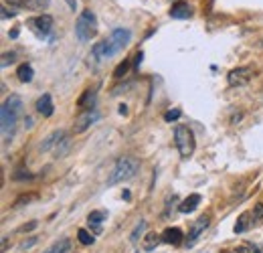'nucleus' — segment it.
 <instances>
[{
    "instance_id": "f257e3e1",
    "label": "nucleus",
    "mask_w": 263,
    "mask_h": 253,
    "mask_svg": "<svg viewBox=\"0 0 263 253\" xmlns=\"http://www.w3.org/2000/svg\"><path fill=\"white\" fill-rule=\"evenodd\" d=\"M23 99L18 95H10L4 103H2V110H0V122H2V138L4 142H8V136H12V130L16 126L18 118L23 116Z\"/></svg>"
},
{
    "instance_id": "f03ea898",
    "label": "nucleus",
    "mask_w": 263,
    "mask_h": 253,
    "mask_svg": "<svg viewBox=\"0 0 263 253\" xmlns=\"http://www.w3.org/2000/svg\"><path fill=\"white\" fill-rule=\"evenodd\" d=\"M140 170V160L136 156H120L116 160L111 172H109V178H107V185L114 187L118 183H124V180H130L132 176H136V172Z\"/></svg>"
},
{
    "instance_id": "7ed1b4c3",
    "label": "nucleus",
    "mask_w": 263,
    "mask_h": 253,
    "mask_svg": "<svg viewBox=\"0 0 263 253\" xmlns=\"http://www.w3.org/2000/svg\"><path fill=\"white\" fill-rule=\"evenodd\" d=\"M98 32V19H96V12L93 10H83L75 23V34L79 41H91Z\"/></svg>"
},
{
    "instance_id": "20e7f679",
    "label": "nucleus",
    "mask_w": 263,
    "mask_h": 253,
    "mask_svg": "<svg viewBox=\"0 0 263 253\" xmlns=\"http://www.w3.org/2000/svg\"><path fill=\"white\" fill-rule=\"evenodd\" d=\"M174 144H176V148H178V152H180V156H182V158L193 156L195 146H197L193 130H191L189 126L178 124V126L174 128Z\"/></svg>"
},
{
    "instance_id": "39448f33",
    "label": "nucleus",
    "mask_w": 263,
    "mask_h": 253,
    "mask_svg": "<svg viewBox=\"0 0 263 253\" xmlns=\"http://www.w3.org/2000/svg\"><path fill=\"white\" fill-rule=\"evenodd\" d=\"M98 120H99L98 110H85V112H81V114L75 118L73 132H75V134H83V132H87L89 128L93 126Z\"/></svg>"
},
{
    "instance_id": "423d86ee",
    "label": "nucleus",
    "mask_w": 263,
    "mask_h": 253,
    "mask_svg": "<svg viewBox=\"0 0 263 253\" xmlns=\"http://www.w3.org/2000/svg\"><path fill=\"white\" fill-rule=\"evenodd\" d=\"M253 77V69L251 67H237V69H231L229 75H227V81H229L231 87H243L251 81Z\"/></svg>"
},
{
    "instance_id": "0eeeda50",
    "label": "nucleus",
    "mask_w": 263,
    "mask_h": 253,
    "mask_svg": "<svg viewBox=\"0 0 263 253\" xmlns=\"http://www.w3.org/2000/svg\"><path fill=\"white\" fill-rule=\"evenodd\" d=\"M130 39H132V32L128 31V29H114L111 34H109V39H107V43H109L114 55H116L118 51H122V49L130 43Z\"/></svg>"
},
{
    "instance_id": "6e6552de",
    "label": "nucleus",
    "mask_w": 263,
    "mask_h": 253,
    "mask_svg": "<svg viewBox=\"0 0 263 253\" xmlns=\"http://www.w3.org/2000/svg\"><path fill=\"white\" fill-rule=\"evenodd\" d=\"M209 223H211L209 215L198 217L197 221H195V225H193V229H191V233H189V237H186V245H193V243L197 241L198 237H200V233H202V231L209 227Z\"/></svg>"
},
{
    "instance_id": "1a4fd4ad",
    "label": "nucleus",
    "mask_w": 263,
    "mask_h": 253,
    "mask_svg": "<svg viewBox=\"0 0 263 253\" xmlns=\"http://www.w3.org/2000/svg\"><path fill=\"white\" fill-rule=\"evenodd\" d=\"M31 25H33L34 31L39 32V34L47 37L49 32L53 31V16H49V14H41V16H36V19L31 21Z\"/></svg>"
},
{
    "instance_id": "9d476101",
    "label": "nucleus",
    "mask_w": 263,
    "mask_h": 253,
    "mask_svg": "<svg viewBox=\"0 0 263 253\" xmlns=\"http://www.w3.org/2000/svg\"><path fill=\"white\" fill-rule=\"evenodd\" d=\"M36 112H39L43 118H49V116H53V112H55V105H53V99H51V95L45 94L43 97H39V101H36Z\"/></svg>"
},
{
    "instance_id": "9b49d317",
    "label": "nucleus",
    "mask_w": 263,
    "mask_h": 253,
    "mask_svg": "<svg viewBox=\"0 0 263 253\" xmlns=\"http://www.w3.org/2000/svg\"><path fill=\"white\" fill-rule=\"evenodd\" d=\"M191 14H193V8H191L189 2H176L170 8V16L172 19H189Z\"/></svg>"
},
{
    "instance_id": "f8f14e48",
    "label": "nucleus",
    "mask_w": 263,
    "mask_h": 253,
    "mask_svg": "<svg viewBox=\"0 0 263 253\" xmlns=\"http://www.w3.org/2000/svg\"><path fill=\"white\" fill-rule=\"evenodd\" d=\"M162 241L164 243H172V245H178L182 241V231L178 227H170L162 233Z\"/></svg>"
},
{
    "instance_id": "ddd939ff",
    "label": "nucleus",
    "mask_w": 263,
    "mask_h": 253,
    "mask_svg": "<svg viewBox=\"0 0 263 253\" xmlns=\"http://www.w3.org/2000/svg\"><path fill=\"white\" fill-rule=\"evenodd\" d=\"M198 205H200V194H197V192H195V194L186 196L178 209H180V213H193Z\"/></svg>"
},
{
    "instance_id": "4468645a",
    "label": "nucleus",
    "mask_w": 263,
    "mask_h": 253,
    "mask_svg": "<svg viewBox=\"0 0 263 253\" xmlns=\"http://www.w3.org/2000/svg\"><path fill=\"white\" fill-rule=\"evenodd\" d=\"M93 101H96V92L93 89H87L85 94L79 97V101H77V105L85 112V110H93Z\"/></svg>"
},
{
    "instance_id": "2eb2a0df",
    "label": "nucleus",
    "mask_w": 263,
    "mask_h": 253,
    "mask_svg": "<svg viewBox=\"0 0 263 253\" xmlns=\"http://www.w3.org/2000/svg\"><path fill=\"white\" fill-rule=\"evenodd\" d=\"M105 217H107V213H105V211H91V213H89L87 221H89V225H93V231H96V233H99L101 223L105 221Z\"/></svg>"
},
{
    "instance_id": "dca6fc26",
    "label": "nucleus",
    "mask_w": 263,
    "mask_h": 253,
    "mask_svg": "<svg viewBox=\"0 0 263 253\" xmlns=\"http://www.w3.org/2000/svg\"><path fill=\"white\" fill-rule=\"evenodd\" d=\"M160 241H162V235H156V233H148L146 237H144V251H152V249H156L158 245H160Z\"/></svg>"
},
{
    "instance_id": "f3484780",
    "label": "nucleus",
    "mask_w": 263,
    "mask_h": 253,
    "mask_svg": "<svg viewBox=\"0 0 263 253\" xmlns=\"http://www.w3.org/2000/svg\"><path fill=\"white\" fill-rule=\"evenodd\" d=\"M16 75H18V79H21L23 83H29V81H33L34 71H33V67H31L29 63H23L18 69H16Z\"/></svg>"
},
{
    "instance_id": "a211bd4d",
    "label": "nucleus",
    "mask_w": 263,
    "mask_h": 253,
    "mask_svg": "<svg viewBox=\"0 0 263 253\" xmlns=\"http://www.w3.org/2000/svg\"><path fill=\"white\" fill-rule=\"evenodd\" d=\"M69 249H71V241H69V239H61V241H57L55 245H51L45 253H65V251H69Z\"/></svg>"
},
{
    "instance_id": "6ab92c4d",
    "label": "nucleus",
    "mask_w": 263,
    "mask_h": 253,
    "mask_svg": "<svg viewBox=\"0 0 263 253\" xmlns=\"http://www.w3.org/2000/svg\"><path fill=\"white\" fill-rule=\"evenodd\" d=\"M77 239H79L81 245H93V241H96V237H93L87 229H79V231H77Z\"/></svg>"
},
{
    "instance_id": "aec40b11",
    "label": "nucleus",
    "mask_w": 263,
    "mask_h": 253,
    "mask_svg": "<svg viewBox=\"0 0 263 253\" xmlns=\"http://www.w3.org/2000/svg\"><path fill=\"white\" fill-rule=\"evenodd\" d=\"M128 69H130V61H124V63H120L116 67V71H114V77H124L126 73H128Z\"/></svg>"
},
{
    "instance_id": "412c9836",
    "label": "nucleus",
    "mask_w": 263,
    "mask_h": 253,
    "mask_svg": "<svg viewBox=\"0 0 263 253\" xmlns=\"http://www.w3.org/2000/svg\"><path fill=\"white\" fill-rule=\"evenodd\" d=\"M4 4H10L14 8H27L31 6V0H4Z\"/></svg>"
},
{
    "instance_id": "4be33fe9",
    "label": "nucleus",
    "mask_w": 263,
    "mask_h": 253,
    "mask_svg": "<svg viewBox=\"0 0 263 253\" xmlns=\"http://www.w3.org/2000/svg\"><path fill=\"white\" fill-rule=\"evenodd\" d=\"M251 219H253V223L263 219V203H257V205H255V209H253V213H251Z\"/></svg>"
},
{
    "instance_id": "5701e85b",
    "label": "nucleus",
    "mask_w": 263,
    "mask_h": 253,
    "mask_svg": "<svg viewBox=\"0 0 263 253\" xmlns=\"http://www.w3.org/2000/svg\"><path fill=\"white\" fill-rule=\"evenodd\" d=\"M178 118H180V110H170L164 114L166 122H172V120H178Z\"/></svg>"
},
{
    "instance_id": "b1692460",
    "label": "nucleus",
    "mask_w": 263,
    "mask_h": 253,
    "mask_svg": "<svg viewBox=\"0 0 263 253\" xmlns=\"http://www.w3.org/2000/svg\"><path fill=\"white\" fill-rule=\"evenodd\" d=\"M247 215H241V219H239V223L235 225V233H241V231H245L247 229Z\"/></svg>"
},
{
    "instance_id": "393cba45",
    "label": "nucleus",
    "mask_w": 263,
    "mask_h": 253,
    "mask_svg": "<svg viewBox=\"0 0 263 253\" xmlns=\"http://www.w3.org/2000/svg\"><path fill=\"white\" fill-rule=\"evenodd\" d=\"M144 229H146V223L140 221V223H138V227L134 229V233H132V241H138V235H140V233H142Z\"/></svg>"
},
{
    "instance_id": "a878e982",
    "label": "nucleus",
    "mask_w": 263,
    "mask_h": 253,
    "mask_svg": "<svg viewBox=\"0 0 263 253\" xmlns=\"http://www.w3.org/2000/svg\"><path fill=\"white\" fill-rule=\"evenodd\" d=\"M8 16H10V19H12V16H16V10H12V8L8 10V6H6V4H2V19H8Z\"/></svg>"
},
{
    "instance_id": "bb28decb",
    "label": "nucleus",
    "mask_w": 263,
    "mask_h": 253,
    "mask_svg": "<svg viewBox=\"0 0 263 253\" xmlns=\"http://www.w3.org/2000/svg\"><path fill=\"white\" fill-rule=\"evenodd\" d=\"M14 61V53H4L2 55V67H6L8 63H12Z\"/></svg>"
},
{
    "instance_id": "cd10ccee",
    "label": "nucleus",
    "mask_w": 263,
    "mask_h": 253,
    "mask_svg": "<svg viewBox=\"0 0 263 253\" xmlns=\"http://www.w3.org/2000/svg\"><path fill=\"white\" fill-rule=\"evenodd\" d=\"M33 243H36V239H31V241H25V243H23V245H21V247H23V249H27V247H31V245H33Z\"/></svg>"
},
{
    "instance_id": "c85d7f7f",
    "label": "nucleus",
    "mask_w": 263,
    "mask_h": 253,
    "mask_svg": "<svg viewBox=\"0 0 263 253\" xmlns=\"http://www.w3.org/2000/svg\"><path fill=\"white\" fill-rule=\"evenodd\" d=\"M34 227H36V223H31V225H25L21 231H31V229H34Z\"/></svg>"
},
{
    "instance_id": "c756f323",
    "label": "nucleus",
    "mask_w": 263,
    "mask_h": 253,
    "mask_svg": "<svg viewBox=\"0 0 263 253\" xmlns=\"http://www.w3.org/2000/svg\"><path fill=\"white\" fill-rule=\"evenodd\" d=\"M6 247H8V239H6V237H2V253L6 251Z\"/></svg>"
},
{
    "instance_id": "7c9ffc66",
    "label": "nucleus",
    "mask_w": 263,
    "mask_h": 253,
    "mask_svg": "<svg viewBox=\"0 0 263 253\" xmlns=\"http://www.w3.org/2000/svg\"><path fill=\"white\" fill-rule=\"evenodd\" d=\"M142 57H144V53H142V51H140V53H138V55H136V65H140V63H142Z\"/></svg>"
},
{
    "instance_id": "2f4dec72",
    "label": "nucleus",
    "mask_w": 263,
    "mask_h": 253,
    "mask_svg": "<svg viewBox=\"0 0 263 253\" xmlns=\"http://www.w3.org/2000/svg\"><path fill=\"white\" fill-rule=\"evenodd\" d=\"M67 2H69V6L75 10V6H77V0H67Z\"/></svg>"
},
{
    "instance_id": "473e14b6",
    "label": "nucleus",
    "mask_w": 263,
    "mask_h": 253,
    "mask_svg": "<svg viewBox=\"0 0 263 253\" xmlns=\"http://www.w3.org/2000/svg\"><path fill=\"white\" fill-rule=\"evenodd\" d=\"M239 253H247V249L245 247H239Z\"/></svg>"
},
{
    "instance_id": "72a5a7b5",
    "label": "nucleus",
    "mask_w": 263,
    "mask_h": 253,
    "mask_svg": "<svg viewBox=\"0 0 263 253\" xmlns=\"http://www.w3.org/2000/svg\"><path fill=\"white\" fill-rule=\"evenodd\" d=\"M65 253H71V249H69V251H65Z\"/></svg>"
}]
</instances>
